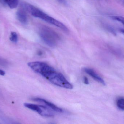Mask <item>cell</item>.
Returning <instances> with one entry per match:
<instances>
[{"instance_id":"cell-1","label":"cell","mask_w":124,"mask_h":124,"mask_svg":"<svg viewBox=\"0 0 124 124\" xmlns=\"http://www.w3.org/2000/svg\"><path fill=\"white\" fill-rule=\"evenodd\" d=\"M28 65L33 71L40 74L53 84L65 89H73V85L65 76L47 63L37 61L28 63Z\"/></svg>"},{"instance_id":"cell-2","label":"cell","mask_w":124,"mask_h":124,"mask_svg":"<svg viewBox=\"0 0 124 124\" xmlns=\"http://www.w3.org/2000/svg\"><path fill=\"white\" fill-rule=\"evenodd\" d=\"M21 6L23 9L28 12L33 17L41 19L66 32L68 31V29L63 23L46 14L33 5L28 3L23 2L21 3Z\"/></svg>"},{"instance_id":"cell-3","label":"cell","mask_w":124,"mask_h":124,"mask_svg":"<svg viewBox=\"0 0 124 124\" xmlns=\"http://www.w3.org/2000/svg\"><path fill=\"white\" fill-rule=\"evenodd\" d=\"M39 35L42 41L46 44L52 48L56 46L60 39L57 32L47 26L41 27Z\"/></svg>"},{"instance_id":"cell-4","label":"cell","mask_w":124,"mask_h":124,"mask_svg":"<svg viewBox=\"0 0 124 124\" xmlns=\"http://www.w3.org/2000/svg\"><path fill=\"white\" fill-rule=\"evenodd\" d=\"M24 105L25 107L36 112L42 116L52 117L54 115L52 110L47 106L29 103H24Z\"/></svg>"},{"instance_id":"cell-5","label":"cell","mask_w":124,"mask_h":124,"mask_svg":"<svg viewBox=\"0 0 124 124\" xmlns=\"http://www.w3.org/2000/svg\"><path fill=\"white\" fill-rule=\"evenodd\" d=\"M32 100L33 101H36V102L44 103L46 106L48 107L49 108L55 112H58V113H62L63 111V110L62 108L59 107L58 106L55 105L53 103H52L51 102H50L44 99L40 98H32Z\"/></svg>"},{"instance_id":"cell-6","label":"cell","mask_w":124,"mask_h":124,"mask_svg":"<svg viewBox=\"0 0 124 124\" xmlns=\"http://www.w3.org/2000/svg\"><path fill=\"white\" fill-rule=\"evenodd\" d=\"M84 71L92 77L96 81L102 84V85L105 86L106 83L105 81L100 77L94 70L90 68H85L84 69Z\"/></svg>"},{"instance_id":"cell-7","label":"cell","mask_w":124,"mask_h":124,"mask_svg":"<svg viewBox=\"0 0 124 124\" xmlns=\"http://www.w3.org/2000/svg\"><path fill=\"white\" fill-rule=\"evenodd\" d=\"M16 17L18 20L23 24H27L28 19L25 11L23 9H19L17 11Z\"/></svg>"},{"instance_id":"cell-8","label":"cell","mask_w":124,"mask_h":124,"mask_svg":"<svg viewBox=\"0 0 124 124\" xmlns=\"http://www.w3.org/2000/svg\"><path fill=\"white\" fill-rule=\"evenodd\" d=\"M3 1L11 9L16 8L19 4V0H3Z\"/></svg>"},{"instance_id":"cell-9","label":"cell","mask_w":124,"mask_h":124,"mask_svg":"<svg viewBox=\"0 0 124 124\" xmlns=\"http://www.w3.org/2000/svg\"><path fill=\"white\" fill-rule=\"evenodd\" d=\"M10 41L13 43H16L18 41V35L15 32H12L9 38Z\"/></svg>"},{"instance_id":"cell-10","label":"cell","mask_w":124,"mask_h":124,"mask_svg":"<svg viewBox=\"0 0 124 124\" xmlns=\"http://www.w3.org/2000/svg\"><path fill=\"white\" fill-rule=\"evenodd\" d=\"M117 105L119 109L124 110V98H119L117 101Z\"/></svg>"},{"instance_id":"cell-11","label":"cell","mask_w":124,"mask_h":124,"mask_svg":"<svg viewBox=\"0 0 124 124\" xmlns=\"http://www.w3.org/2000/svg\"><path fill=\"white\" fill-rule=\"evenodd\" d=\"M111 18L115 20L120 22L124 25V17L120 16H111Z\"/></svg>"},{"instance_id":"cell-12","label":"cell","mask_w":124,"mask_h":124,"mask_svg":"<svg viewBox=\"0 0 124 124\" xmlns=\"http://www.w3.org/2000/svg\"><path fill=\"white\" fill-rule=\"evenodd\" d=\"M57 1L62 4H64V5H66L67 4L66 0H57Z\"/></svg>"},{"instance_id":"cell-13","label":"cell","mask_w":124,"mask_h":124,"mask_svg":"<svg viewBox=\"0 0 124 124\" xmlns=\"http://www.w3.org/2000/svg\"><path fill=\"white\" fill-rule=\"evenodd\" d=\"M84 82L85 84H89V80L87 77H84Z\"/></svg>"},{"instance_id":"cell-14","label":"cell","mask_w":124,"mask_h":124,"mask_svg":"<svg viewBox=\"0 0 124 124\" xmlns=\"http://www.w3.org/2000/svg\"><path fill=\"white\" fill-rule=\"evenodd\" d=\"M5 71H4L3 70L0 69V75L1 76H4L5 75Z\"/></svg>"},{"instance_id":"cell-15","label":"cell","mask_w":124,"mask_h":124,"mask_svg":"<svg viewBox=\"0 0 124 124\" xmlns=\"http://www.w3.org/2000/svg\"><path fill=\"white\" fill-rule=\"evenodd\" d=\"M120 31H121V33H122L124 35V30L123 29H121L120 30Z\"/></svg>"},{"instance_id":"cell-16","label":"cell","mask_w":124,"mask_h":124,"mask_svg":"<svg viewBox=\"0 0 124 124\" xmlns=\"http://www.w3.org/2000/svg\"><path fill=\"white\" fill-rule=\"evenodd\" d=\"M121 2L122 3V4L124 6V0H120Z\"/></svg>"}]
</instances>
